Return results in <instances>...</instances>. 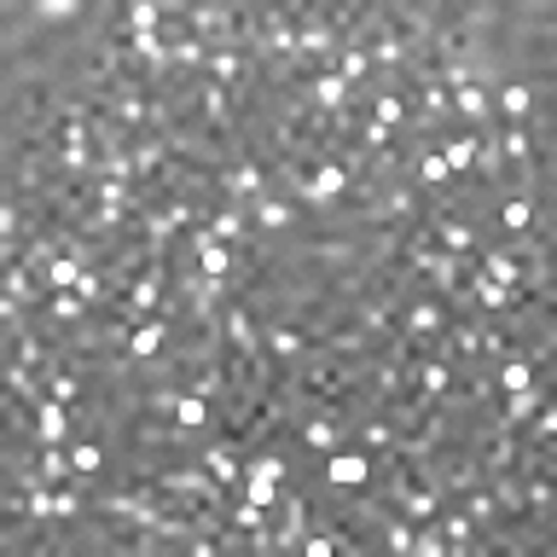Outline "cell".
I'll list each match as a JSON object with an SVG mask.
<instances>
[{"mask_svg":"<svg viewBox=\"0 0 557 557\" xmlns=\"http://www.w3.org/2000/svg\"><path fill=\"white\" fill-rule=\"evenodd\" d=\"M203 476H209V482H221V487H244L238 447H233V442H209V447H203Z\"/></svg>","mask_w":557,"mask_h":557,"instance_id":"cell-1","label":"cell"},{"mask_svg":"<svg viewBox=\"0 0 557 557\" xmlns=\"http://www.w3.org/2000/svg\"><path fill=\"white\" fill-rule=\"evenodd\" d=\"M70 470H76V476H99V470H104V453H99L94 442H82L76 453H70Z\"/></svg>","mask_w":557,"mask_h":557,"instance_id":"cell-3","label":"cell"},{"mask_svg":"<svg viewBox=\"0 0 557 557\" xmlns=\"http://www.w3.org/2000/svg\"><path fill=\"white\" fill-rule=\"evenodd\" d=\"M372 459H366V453H331V459H325V482L331 487H366V482H372Z\"/></svg>","mask_w":557,"mask_h":557,"instance_id":"cell-2","label":"cell"}]
</instances>
